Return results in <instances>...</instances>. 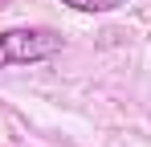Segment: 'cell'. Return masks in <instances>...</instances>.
I'll return each mask as SVG.
<instances>
[{
    "label": "cell",
    "mask_w": 151,
    "mask_h": 147,
    "mask_svg": "<svg viewBox=\"0 0 151 147\" xmlns=\"http://www.w3.org/2000/svg\"><path fill=\"white\" fill-rule=\"evenodd\" d=\"M65 49V37L49 24H17V29H0V70L12 66H37L49 61Z\"/></svg>",
    "instance_id": "obj_1"
},
{
    "label": "cell",
    "mask_w": 151,
    "mask_h": 147,
    "mask_svg": "<svg viewBox=\"0 0 151 147\" xmlns=\"http://www.w3.org/2000/svg\"><path fill=\"white\" fill-rule=\"evenodd\" d=\"M57 4H65L74 12H114V8H123L127 0H57Z\"/></svg>",
    "instance_id": "obj_2"
}]
</instances>
